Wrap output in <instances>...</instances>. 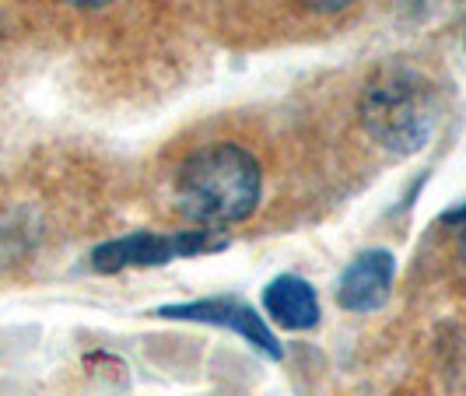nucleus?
Listing matches in <instances>:
<instances>
[{"label":"nucleus","instance_id":"f257e3e1","mask_svg":"<svg viewBox=\"0 0 466 396\" xmlns=\"http://www.w3.org/2000/svg\"><path fill=\"white\" fill-rule=\"evenodd\" d=\"M176 208L189 221L221 228L253 218L263 197V168L232 140H218L193 151L176 172Z\"/></svg>","mask_w":466,"mask_h":396},{"label":"nucleus","instance_id":"f03ea898","mask_svg":"<svg viewBox=\"0 0 466 396\" xmlns=\"http://www.w3.org/2000/svg\"><path fill=\"white\" fill-rule=\"evenodd\" d=\"M361 127L390 155L420 151L439 123V88L410 64H386L361 92Z\"/></svg>","mask_w":466,"mask_h":396},{"label":"nucleus","instance_id":"7ed1b4c3","mask_svg":"<svg viewBox=\"0 0 466 396\" xmlns=\"http://www.w3.org/2000/svg\"><path fill=\"white\" fill-rule=\"evenodd\" d=\"M225 239H214L210 228H187V232H134L113 239L106 246H98L92 253V270L98 274H119V270H134V267H162L172 259L200 257L210 249H225Z\"/></svg>","mask_w":466,"mask_h":396},{"label":"nucleus","instance_id":"20e7f679","mask_svg":"<svg viewBox=\"0 0 466 396\" xmlns=\"http://www.w3.org/2000/svg\"><path fill=\"white\" fill-rule=\"evenodd\" d=\"M155 316L232 330V333H238L242 340H249L259 354H267V358H274V361L284 358V348H280V340L274 337V330L267 327V320H263L249 302H242V299L221 295V299H200V302L162 305V309H155Z\"/></svg>","mask_w":466,"mask_h":396},{"label":"nucleus","instance_id":"39448f33","mask_svg":"<svg viewBox=\"0 0 466 396\" xmlns=\"http://www.w3.org/2000/svg\"><path fill=\"white\" fill-rule=\"evenodd\" d=\"M397 278V257L390 249H365L348 263V270L337 280V302L348 312H375L390 299V288Z\"/></svg>","mask_w":466,"mask_h":396},{"label":"nucleus","instance_id":"423d86ee","mask_svg":"<svg viewBox=\"0 0 466 396\" xmlns=\"http://www.w3.org/2000/svg\"><path fill=\"white\" fill-rule=\"evenodd\" d=\"M263 309L284 330H312L319 323V299L312 284L299 274H278L263 288Z\"/></svg>","mask_w":466,"mask_h":396},{"label":"nucleus","instance_id":"0eeeda50","mask_svg":"<svg viewBox=\"0 0 466 396\" xmlns=\"http://www.w3.org/2000/svg\"><path fill=\"white\" fill-rule=\"evenodd\" d=\"M299 4H305L309 11H319V15H337V11L350 7L354 0H299Z\"/></svg>","mask_w":466,"mask_h":396},{"label":"nucleus","instance_id":"6e6552de","mask_svg":"<svg viewBox=\"0 0 466 396\" xmlns=\"http://www.w3.org/2000/svg\"><path fill=\"white\" fill-rule=\"evenodd\" d=\"M442 221H445V225H456V228H460V225H466V200H463V204H460V208L445 210V214H442Z\"/></svg>","mask_w":466,"mask_h":396},{"label":"nucleus","instance_id":"1a4fd4ad","mask_svg":"<svg viewBox=\"0 0 466 396\" xmlns=\"http://www.w3.org/2000/svg\"><path fill=\"white\" fill-rule=\"evenodd\" d=\"M70 7H81V11H95V7H106V4H113V0H64Z\"/></svg>","mask_w":466,"mask_h":396},{"label":"nucleus","instance_id":"9d476101","mask_svg":"<svg viewBox=\"0 0 466 396\" xmlns=\"http://www.w3.org/2000/svg\"><path fill=\"white\" fill-rule=\"evenodd\" d=\"M456 246H460V257L466 259V225H460V242Z\"/></svg>","mask_w":466,"mask_h":396}]
</instances>
